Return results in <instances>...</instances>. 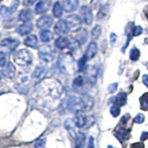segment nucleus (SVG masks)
Returning <instances> with one entry per match:
<instances>
[{
	"label": "nucleus",
	"mask_w": 148,
	"mask_h": 148,
	"mask_svg": "<svg viewBox=\"0 0 148 148\" xmlns=\"http://www.w3.org/2000/svg\"><path fill=\"white\" fill-rule=\"evenodd\" d=\"M37 89L41 94L53 99L59 98L63 94L62 84L59 82L53 80V79H47V80L43 81L38 85Z\"/></svg>",
	"instance_id": "1"
},
{
	"label": "nucleus",
	"mask_w": 148,
	"mask_h": 148,
	"mask_svg": "<svg viewBox=\"0 0 148 148\" xmlns=\"http://www.w3.org/2000/svg\"><path fill=\"white\" fill-rule=\"evenodd\" d=\"M58 65L62 72L73 74L76 71V63L73 57L69 54H63L58 58Z\"/></svg>",
	"instance_id": "2"
},
{
	"label": "nucleus",
	"mask_w": 148,
	"mask_h": 148,
	"mask_svg": "<svg viewBox=\"0 0 148 148\" xmlns=\"http://www.w3.org/2000/svg\"><path fill=\"white\" fill-rule=\"evenodd\" d=\"M13 60L18 66H29L32 62V54L27 49H20L14 53Z\"/></svg>",
	"instance_id": "3"
},
{
	"label": "nucleus",
	"mask_w": 148,
	"mask_h": 148,
	"mask_svg": "<svg viewBox=\"0 0 148 148\" xmlns=\"http://www.w3.org/2000/svg\"><path fill=\"white\" fill-rule=\"evenodd\" d=\"M39 58L45 62H51L54 59V50L50 45H44L39 49Z\"/></svg>",
	"instance_id": "4"
},
{
	"label": "nucleus",
	"mask_w": 148,
	"mask_h": 148,
	"mask_svg": "<svg viewBox=\"0 0 148 148\" xmlns=\"http://www.w3.org/2000/svg\"><path fill=\"white\" fill-rule=\"evenodd\" d=\"M67 24L69 26V31L72 32H77L78 30L81 29L82 27V20L80 17L77 15H71L67 18Z\"/></svg>",
	"instance_id": "5"
},
{
	"label": "nucleus",
	"mask_w": 148,
	"mask_h": 148,
	"mask_svg": "<svg viewBox=\"0 0 148 148\" xmlns=\"http://www.w3.org/2000/svg\"><path fill=\"white\" fill-rule=\"evenodd\" d=\"M54 22L53 18L49 16V15H45L43 17H41L38 21L36 22V25L39 29L42 30H48V28H50L52 26Z\"/></svg>",
	"instance_id": "6"
},
{
	"label": "nucleus",
	"mask_w": 148,
	"mask_h": 148,
	"mask_svg": "<svg viewBox=\"0 0 148 148\" xmlns=\"http://www.w3.org/2000/svg\"><path fill=\"white\" fill-rule=\"evenodd\" d=\"M80 14L86 25H90L92 22V12L89 7L82 6L80 9Z\"/></svg>",
	"instance_id": "7"
},
{
	"label": "nucleus",
	"mask_w": 148,
	"mask_h": 148,
	"mask_svg": "<svg viewBox=\"0 0 148 148\" xmlns=\"http://www.w3.org/2000/svg\"><path fill=\"white\" fill-rule=\"evenodd\" d=\"M69 26L67 24V21H58L55 25V32L56 34H58V35H66L68 32H69Z\"/></svg>",
	"instance_id": "8"
},
{
	"label": "nucleus",
	"mask_w": 148,
	"mask_h": 148,
	"mask_svg": "<svg viewBox=\"0 0 148 148\" xmlns=\"http://www.w3.org/2000/svg\"><path fill=\"white\" fill-rule=\"evenodd\" d=\"M74 121L78 128H82L85 126V123L87 122V117L85 116V113L83 110H78L75 113V118Z\"/></svg>",
	"instance_id": "9"
},
{
	"label": "nucleus",
	"mask_w": 148,
	"mask_h": 148,
	"mask_svg": "<svg viewBox=\"0 0 148 148\" xmlns=\"http://www.w3.org/2000/svg\"><path fill=\"white\" fill-rule=\"evenodd\" d=\"M18 45H20V41L16 38H7L0 42V45L8 48L10 51L15 50L18 46Z\"/></svg>",
	"instance_id": "10"
},
{
	"label": "nucleus",
	"mask_w": 148,
	"mask_h": 148,
	"mask_svg": "<svg viewBox=\"0 0 148 148\" xmlns=\"http://www.w3.org/2000/svg\"><path fill=\"white\" fill-rule=\"evenodd\" d=\"M85 73L89 83L94 85L97 80V69L95 66H90L85 69Z\"/></svg>",
	"instance_id": "11"
},
{
	"label": "nucleus",
	"mask_w": 148,
	"mask_h": 148,
	"mask_svg": "<svg viewBox=\"0 0 148 148\" xmlns=\"http://www.w3.org/2000/svg\"><path fill=\"white\" fill-rule=\"evenodd\" d=\"M79 8V0H63V8L66 12H73Z\"/></svg>",
	"instance_id": "12"
},
{
	"label": "nucleus",
	"mask_w": 148,
	"mask_h": 148,
	"mask_svg": "<svg viewBox=\"0 0 148 148\" xmlns=\"http://www.w3.org/2000/svg\"><path fill=\"white\" fill-rule=\"evenodd\" d=\"M97 51H98V47H97V45L95 42H91L88 45V47L86 49L85 52V57L87 60H90L92 58H94L95 57V55L97 54Z\"/></svg>",
	"instance_id": "13"
},
{
	"label": "nucleus",
	"mask_w": 148,
	"mask_h": 148,
	"mask_svg": "<svg viewBox=\"0 0 148 148\" xmlns=\"http://www.w3.org/2000/svg\"><path fill=\"white\" fill-rule=\"evenodd\" d=\"M3 75L8 79H13L16 74V68L11 62H8L3 69Z\"/></svg>",
	"instance_id": "14"
},
{
	"label": "nucleus",
	"mask_w": 148,
	"mask_h": 148,
	"mask_svg": "<svg viewBox=\"0 0 148 148\" xmlns=\"http://www.w3.org/2000/svg\"><path fill=\"white\" fill-rule=\"evenodd\" d=\"M64 125H65V128L67 129V131L71 133V135L76 139V137H77V135L79 133H77V132H76V127L77 126L75 124V121H74V120L71 119H68L65 120Z\"/></svg>",
	"instance_id": "15"
},
{
	"label": "nucleus",
	"mask_w": 148,
	"mask_h": 148,
	"mask_svg": "<svg viewBox=\"0 0 148 148\" xmlns=\"http://www.w3.org/2000/svg\"><path fill=\"white\" fill-rule=\"evenodd\" d=\"M50 7V0H41L35 6V13L43 14L48 10Z\"/></svg>",
	"instance_id": "16"
},
{
	"label": "nucleus",
	"mask_w": 148,
	"mask_h": 148,
	"mask_svg": "<svg viewBox=\"0 0 148 148\" xmlns=\"http://www.w3.org/2000/svg\"><path fill=\"white\" fill-rule=\"evenodd\" d=\"M120 128L119 129H116V132H115V136L117 137L119 140L123 143L124 141H126L128 139V130L125 129L124 126H122V125H119Z\"/></svg>",
	"instance_id": "17"
},
{
	"label": "nucleus",
	"mask_w": 148,
	"mask_h": 148,
	"mask_svg": "<svg viewBox=\"0 0 148 148\" xmlns=\"http://www.w3.org/2000/svg\"><path fill=\"white\" fill-rule=\"evenodd\" d=\"M18 21H22V22H30L32 18V12L31 9H22V10L18 14Z\"/></svg>",
	"instance_id": "18"
},
{
	"label": "nucleus",
	"mask_w": 148,
	"mask_h": 148,
	"mask_svg": "<svg viewBox=\"0 0 148 148\" xmlns=\"http://www.w3.org/2000/svg\"><path fill=\"white\" fill-rule=\"evenodd\" d=\"M110 101L112 102V103L119 106H122L127 103V94H125V92H119L117 96L111 98Z\"/></svg>",
	"instance_id": "19"
},
{
	"label": "nucleus",
	"mask_w": 148,
	"mask_h": 148,
	"mask_svg": "<svg viewBox=\"0 0 148 148\" xmlns=\"http://www.w3.org/2000/svg\"><path fill=\"white\" fill-rule=\"evenodd\" d=\"M32 24L30 22H26V23H23V24L20 25L17 28V32L20 35H26L28 34L32 31Z\"/></svg>",
	"instance_id": "20"
},
{
	"label": "nucleus",
	"mask_w": 148,
	"mask_h": 148,
	"mask_svg": "<svg viewBox=\"0 0 148 148\" xmlns=\"http://www.w3.org/2000/svg\"><path fill=\"white\" fill-rule=\"evenodd\" d=\"M46 73H47V68L40 65V66H37L35 68L34 71V77L36 80H42V79L45 78Z\"/></svg>",
	"instance_id": "21"
},
{
	"label": "nucleus",
	"mask_w": 148,
	"mask_h": 148,
	"mask_svg": "<svg viewBox=\"0 0 148 148\" xmlns=\"http://www.w3.org/2000/svg\"><path fill=\"white\" fill-rule=\"evenodd\" d=\"M134 28H135V26H134V23H133V22H130L129 24L126 26L127 42H126V44H125L124 47L122 48V52H124V51H125V49H126V47L129 45V43H130V41H131L132 37L133 36V31H134Z\"/></svg>",
	"instance_id": "22"
},
{
	"label": "nucleus",
	"mask_w": 148,
	"mask_h": 148,
	"mask_svg": "<svg viewBox=\"0 0 148 148\" xmlns=\"http://www.w3.org/2000/svg\"><path fill=\"white\" fill-rule=\"evenodd\" d=\"M24 45L27 46H30V47H32V48L38 47V39H37L36 35L31 34L29 36H27L24 40Z\"/></svg>",
	"instance_id": "23"
},
{
	"label": "nucleus",
	"mask_w": 148,
	"mask_h": 148,
	"mask_svg": "<svg viewBox=\"0 0 148 148\" xmlns=\"http://www.w3.org/2000/svg\"><path fill=\"white\" fill-rule=\"evenodd\" d=\"M55 45L58 49L63 50L65 48L69 47V41L67 38H65V37H58V38L55 41Z\"/></svg>",
	"instance_id": "24"
},
{
	"label": "nucleus",
	"mask_w": 148,
	"mask_h": 148,
	"mask_svg": "<svg viewBox=\"0 0 148 148\" xmlns=\"http://www.w3.org/2000/svg\"><path fill=\"white\" fill-rule=\"evenodd\" d=\"M77 35L75 36V40H77L79 43L81 45H83L85 44V42L87 40V37H88V34H87V31L85 29H80L76 32Z\"/></svg>",
	"instance_id": "25"
},
{
	"label": "nucleus",
	"mask_w": 148,
	"mask_h": 148,
	"mask_svg": "<svg viewBox=\"0 0 148 148\" xmlns=\"http://www.w3.org/2000/svg\"><path fill=\"white\" fill-rule=\"evenodd\" d=\"M40 38L41 41L44 43H48L53 38V34L49 30H42L40 32Z\"/></svg>",
	"instance_id": "26"
},
{
	"label": "nucleus",
	"mask_w": 148,
	"mask_h": 148,
	"mask_svg": "<svg viewBox=\"0 0 148 148\" xmlns=\"http://www.w3.org/2000/svg\"><path fill=\"white\" fill-rule=\"evenodd\" d=\"M63 6L59 2H56L53 7V15L55 18H60L63 14Z\"/></svg>",
	"instance_id": "27"
},
{
	"label": "nucleus",
	"mask_w": 148,
	"mask_h": 148,
	"mask_svg": "<svg viewBox=\"0 0 148 148\" xmlns=\"http://www.w3.org/2000/svg\"><path fill=\"white\" fill-rule=\"evenodd\" d=\"M108 10H109V6L108 4L102 6L98 9V13H97V20H103V18L106 16Z\"/></svg>",
	"instance_id": "28"
},
{
	"label": "nucleus",
	"mask_w": 148,
	"mask_h": 148,
	"mask_svg": "<svg viewBox=\"0 0 148 148\" xmlns=\"http://www.w3.org/2000/svg\"><path fill=\"white\" fill-rule=\"evenodd\" d=\"M140 104L142 110H148V92H145L140 97Z\"/></svg>",
	"instance_id": "29"
},
{
	"label": "nucleus",
	"mask_w": 148,
	"mask_h": 148,
	"mask_svg": "<svg viewBox=\"0 0 148 148\" xmlns=\"http://www.w3.org/2000/svg\"><path fill=\"white\" fill-rule=\"evenodd\" d=\"M139 58H140V51H139V49L136 47L132 48V50L130 51V58H131V60L137 61Z\"/></svg>",
	"instance_id": "30"
},
{
	"label": "nucleus",
	"mask_w": 148,
	"mask_h": 148,
	"mask_svg": "<svg viewBox=\"0 0 148 148\" xmlns=\"http://www.w3.org/2000/svg\"><path fill=\"white\" fill-rule=\"evenodd\" d=\"M85 142V135L83 133H79L76 137V148H82L83 143Z\"/></svg>",
	"instance_id": "31"
},
{
	"label": "nucleus",
	"mask_w": 148,
	"mask_h": 148,
	"mask_svg": "<svg viewBox=\"0 0 148 148\" xmlns=\"http://www.w3.org/2000/svg\"><path fill=\"white\" fill-rule=\"evenodd\" d=\"M92 39L94 40H96L98 37L100 36L101 34V26L100 25H96L94 29L92 30Z\"/></svg>",
	"instance_id": "32"
},
{
	"label": "nucleus",
	"mask_w": 148,
	"mask_h": 148,
	"mask_svg": "<svg viewBox=\"0 0 148 148\" xmlns=\"http://www.w3.org/2000/svg\"><path fill=\"white\" fill-rule=\"evenodd\" d=\"M86 61H87V58L85 56H83V57L79 60L78 63H77V66H78V69L79 71H82L83 69H85V65H86Z\"/></svg>",
	"instance_id": "33"
},
{
	"label": "nucleus",
	"mask_w": 148,
	"mask_h": 148,
	"mask_svg": "<svg viewBox=\"0 0 148 148\" xmlns=\"http://www.w3.org/2000/svg\"><path fill=\"white\" fill-rule=\"evenodd\" d=\"M110 113H111V115H112L114 118H116V117H118V116L119 115V113H120V109H119V108L118 106L113 105V106L110 108Z\"/></svg>",
	"instance_id": "34"
},
{
	"label": "nucleus",
	"mask_w": 148,
	"mask_h": 148,
	"mask_svg": "<svg viewBox=\"0 0 148 148\" xmlns=\"http://www.w3.org/2000/svg\"><path fill=\"white\" fill-rule=\"evenodd\" d=\"M83 85V78L82 76H78L75 78V80L73 81V86L74 87H82Z\"/></svg>",
	"instance_id": "35"
},
{
	"label": "nucleus",
	"mask_w": 148,
	"mask_h": 148,
	"mask_svg": "<svg viewBox=\"0 0 148 148\" xmlns=\"http://www.w3.org/2000/svg\"><path fill=\"white\" fill-rule=\"evenodd\" d=\"M7 57L4 52H0V67H5L7 64Z\"/></svg>",
	"instance_id": "36"
},
{
	"label": "nucleus",
	"mask_w": 148,
	"mask_h": 148,
	"mask_svg": "<svg viewBox=\"0 0 148 148\" xmlns=\"http://www.w3.org/2000/svg\"><path fill=\"white\" fill-rule=\"evenodd\" d=\"M45 143H46V140L45 139H41V140L37 141L34 145V147L35 148H45Z\"/></svg>",
	"instance_id": "37"
},
{
	"label": "nucleus",
	"mask_w": 148,
	"mask_h": 148,
	"mask_svg": "<svg viewBox=\"0 0 148 148\" xmlns=\"http://www.w3.org/2000/svg\"><path fill=\"white\" fill-rule=\"evenodd\" d=\"M118 89V83L117 82H114V83H111V84L108 86V90L109 94H114V92L117 91Z\"/></svg>",
	"instance_id": "38"
},
{
	"label": "nucleus",
	"mask_w": 148,
	"mask_h": 148,
	"mask_svg": "<svg viewBox=\"0 0 148 148\" xmlns=\"http://www.w3.org/2000/svg\"><path fill=\"white\" fill-rule=\"evenodd\" d=\"M143 120H145V116L143 114H138L135 118H134V122L137 123V124H141L143 122Z\"/></svg>",
	"instance_id": "39"
},
{
	"label": "nucleus",
	"mask_w": 148,
	"mask_h": 148,
	"mask_svg": "<svg viewBox=\"0 0 148 148\" xmlns=\"http://www.w3.org/2000/svg\"><path fill=\"white\" fill-rule=\"evenodd\" d=\"M102 0H92L91 2V7L94 8V9H98L100 8V4H101Z\"/></svg>",
	"instance_id": "40"
},
{
	"label": "nucleus",
	"mask_w": 148,
	"mask_h": 148,
	"mask_svg": "<svg viewBox=\"0 0 148 148\" xmlns=\"http://www.w3.org/2000/svg\"><path fill=\"white\" fill-rule=\"evenodd\" d=\"M143 32V28L141 26H135L133 31V36H139Z\"/></svg>",
	"instance_id": "41"
},
{
	"label": "nucleus",
	"mask_w": 148,
	"mask_h": 148,
	"mask_svg": "<svg viewBox=\"0 0 148 148\" xmlns=\"http://www.w3.org/2000/svg\"><path fill=\"white\" fill-rule=\"evenodd\" d=\"M116 41H117V35H116V34H114V32H112V34H110V43L112 45H115Z\"/></svg>",
	"instance_id": "42"
},
{
	"label": "nucleus",
	"mask_w": 148,
	"mask_h": 148,
	"mask_svg": "<svg viewBox=\"0 0 148 148\" xmlns=\"http://www.w3.org/2000/svg\"><path fill=\"white\" fill-rule=\"evenodd\" d=\"M131 148H145V145L143 143H135L131 145Z\"/></svg>",
	"instance_id": "43"
},
{
	"label": "nucleus",
	"mask_w": 148,
	"mask_h": 148,
	"mask_svg": "<svg viewBox=\"0 0 148 148\" xmlns=\"http://www.w3.org/2000/svg\"><path fill=\"white\" fill-rule=\"evenodd\" d=\"M147 139H148V132H143L141 134V140L145 141Z\"/></svg>",
	"instance_id": "44"
},
{
	"label": "nucleus",
	"mask_w": 148,
	"mask_h": 148,
	"mask_svg": "<svg viewBox=\"0 0 148 148\" xmlns=\"http://www.w3.org/2000/svg\"><path fill=\"white\" fill-rule=\"evenodd\" d=\"M88 148H95L94 138H92V137H90L89 138V142H88Z\"/></svg>",
	"instance_id": "45"
},
{
	"label": "nucleus",
	"mask_w": 148,
	"mask_h": 148,
	"mask_svg": "<svg viewBox=\"0 0 148 148\" xmlns=\"http://www.w3.org/2000/svg\"><path fill=\"white\" fill-rule=\"evenodd\" d=\"M143 83L146 87H148V75H147V74H145V75L143 76Z\"/></svg>",
	"instance_id": "46"
},
{
	"label": "nucleus",
	"mask_w": 148,
	"mask_h": 148,
	"mask_svg": "<svg viewBox=\"0 0 148 148\" xmlns=\"http://www.w3.org/2000/svg\"><path fill=\"white\" fill-rule=\"evenodd\" d=\"M37 0H24V5L26 6H32V5H34Z\"/></svg>",
	"instance_id": "47"
},
{
	"label": "nucleus",
	"mask_w": 148,
	"mask_h": 148,
	"mask_svg": "<svg viewBox=\"0 0 148 148\" xmlns=\"http://www.w3.org/2000/svg\"><path fill=\"white\" fill-rule=\"evenodd\" d=\"M145 15L148 18V9H145Z\"/></svg>",
	"instance_id": "48"
},
{
	"label": "nucleus",
	"mask_w": 148,
	"mask_h": 148,
	"mask_svg": "<svg viewBox=\"0 0 148 148\" xmlns=\"http://www.w3.org/2000/svg\"><path fill=\"white\" fill-rule=\"evenodd\" d=\"M3 76H4V75H3V72H2L1 71H0V81H1V80H2V78H3Z\"/></svg>",
	"instance_id": "49"
},
{
	"label": "nucleus",
	"mask_w": 148,
	"mask_h": 148,
	"mask_svg": "<svg viewBox=\"0 0 148 148\" xmlns=\"http://www.w3.org/2000/svg\"><path fill=\"white\" fill-rule=\"evenodd\" d=\"M108 148H114V147H113V146H111V145H108Z\"/></svg>",
	"instance_id": "50"
}]
</instances>
